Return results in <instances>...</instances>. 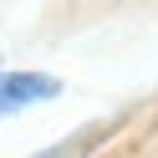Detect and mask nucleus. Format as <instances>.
<instances>
[{
  "label": "nucleus",
  "mask_w": 158,
  "mask_h": 158,
  "mask_svg": "<svg viewBox=\"0 0 158 158\" xmlns=\"http://www.w3.org/2000/svg\"><path fill=\"white\" fill-rule=\"evenodd\" d=\"M56 92H61V82L46 77V72H0V117L21 112L31 102H46Z\"/></svg>",
  "instance_id": "1"
},
{
  "label": "nucleus",
  "mask_w": 158,
  "mask_h": 158,
  "mask_svg": "<svg viewBox=\"0 0 158 158\" xmlns=\"http://www.w3.org/2000/svg\"><path fill=\"white\" fill-rule=\"evenodd\" d=\"M41 158H82V143H66V148H51V153H41Z\"/></svg>",
  "instance_id": "2"
}]
</instances>
